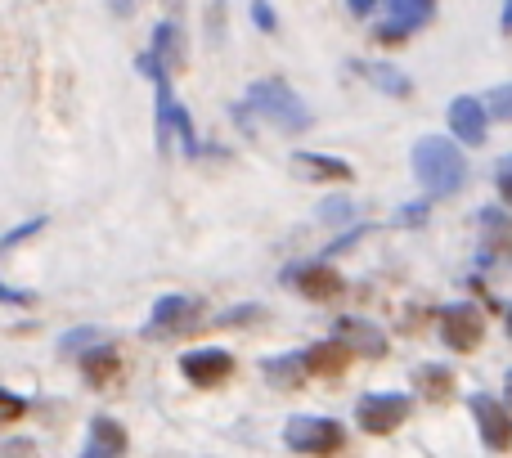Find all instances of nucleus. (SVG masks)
<instances>
[{
    "instance_id": "f257e3e1",
    "label": "nucleus",
    "mask_w": 512,
    "mask_h": 458,
    "mask_svg": "<svg viewBox=\"0 0 512 458\" xmlns=\"http://www.w3.org/2000/svg\"><path fill=\"white\" fill-rule=\"evenodd\" d=\"M409 167H414V180L423 185V194L436 198V203L463 194V185H468V158L450 135H423L409 153Z\"/></svg>"
},
{
    "instance_id": "f03ea898",
    "label": "nucleus",
    "mask_w": 512,
    "mask_h": 458,
    "mask_svg": "<svg viewBox=\"0 0 512 458\" xmlns=\"http://www.w3.org/2000/svg\"><path fill=\"white\" fill-rule=\"evenodd\" d=\"M243 104H248L261 122L279 126V131H288V135H301V131L315 126V113L306 108V99H301L297 90H292L288 81H279V77L252 81V86L243 90Z\"/></svg>"
},
{
    "instance_id": "7ed1b4c3",
    "label": "nucleus",
    "mask_w": 512,
    "mask_h": 458,
    "mask_svg": "<svg viewBox=\"0 0 512 458\" xmlns=\"http://www.w3.org/2000/svg\"><path fill=\"white\" fill-rule=\"evenodd\" d=\"M194 324H203V301L185 297V292H167V297L153 301V310H149L140 333L149 337V342H167V337L189 333Z\"/></svg>"
},
{
    "instance_id": "20e7f679",
    "label": "nucleus",
    "mask_w": 512,
    "mask_h": 458,
    "mask_svg": "<svg viewBox=\"0 0 512 458\" xmlns=\"http://www.w3.org/2000/svg\"><path fill=\"white\" fill-rule=\"evenodd\" d=\"M283 445H288L292 454H337L346 445V432H342V423H333V418L297 414L283 423Z\"/></svg>"
},
{
    "instance_id": "39448f33",
    "label": "nucleus",
    "mask_w": 512,
    "mask_h": 458,
    "mask_svg": "<svg viewBox=\"0 0 512 458\" xmlns=\"http://www.w3.org/2000/svg\"><path fill=\"white\" fill-rule=\"evenodd\" d=\"M409 414H414V396L405 391H373V396L355 400V418L369 436H391Z\"/></svg>"
},
{
    "instance_id": "423d86ee",
    "label": "nucleus",
    "mask_w": 512,
    "mask_h": 458,
    "mask_svg": "<svg viewBox=\"0 0 512 458\" xmlns=\"http://www.w3.org/2000/svg\"><path fill=\"white\" fill-rule=\"evenodd\" d=\"M468 409H472V418H477V432H481V445H486V450H495V454L512 450V414H508L504 400L490 396V391H472Z\"/></svg>"
},
{
    "instance_id": "0eeeda50",
    "label": "nucleus",
    "mask_w": 512,
    "mask_h": 458,
    "mask_svg": "<svg viewBox=\"0 0 512 458\" xmlns=\"http://www.w3.org/2000/svg\"><path fill=\"white\" fill-rule=\"evenodd\" d=\"M283 283H292V288L301 292V297L310 301H333L346 292V279L328 265V256H319V261H306V265H288L283 270Z\"/></svg>"
},
{
    "instance_id": "6e6552de",
    "label": "nucleus",
    "mask_w": 512,
    "mask_h": 458,
    "mask_svg": "<svg viewBox=\"0 0 512 458\" xmlns=\"http://www.w3.org/2000/svg\"><path fill=\"white\" fill-rule=\"evenodd\" d=\"M486 337V315L477 306H445L441 310V342L459 355H472Z\"/></svg>"
},
{
    "instance_id": "1a4fd4ad",
    "label": "nucleus",
    "mask_w": 512,
    "mask_h": 458,
    "mask_svg": "<svg viewBox=\"0 0 512 458\" xmlns=\"http://www.w3.org/2000/svg\"><path fill=\"white\" fill-rule=\"evenodd\" d=\"M180 373H185L194 387H221L234 373V355L221 351V346H198V351L180 355Z\"/></svg>"
},
{
    "instance_id": "9d476101",
    "label": "nucleus",
    "mask_w": 512,
    "mask_h": 458,
    "mask_svg": "<svg viewBox=\"0 0 512 458\" xmlns=\"http://www.w3.org/2000/svg\"><path fill=\"white\" fill-rule=\"evenodd\" d=\"M486 126H490V104H481L477 95H459L450 104V131L454 140H463L468 149H481L486 144Z\"/></svg>"
},
{
    "instance_id": "9b49d317",
    "label": "nucleus",
    "mask_w": 512,
    "mask_h": 458,
    "mask_svg": "<svg viewBox=\"0 0 512 458\" xmlns=\"http://www.w3.org/2000/svg\"><path fill=\"white\" fill-rule=\"evenodd\" d=\"M477 225H481L477 265H499L512 252V216L504 212V207H481Z\"/></svg>"
},
{
    "instance_id": "f8f14e48",
    "label": "nucleus",
    "mask_w": 512,
    "mask_h": 458,
    "mask_svg": "<svg viewBox=\"0 0 512 458\" xmlns=\"http://www.w3.org/2000/svg\"><path fill=\"white\" fill-rule=\"evenodd\" d=\"M436 0H391L387 9V27H378V41H405L409 32H418L423 23H432Z\"/></svg>"
},
{
    "instance_id": "ddd939ff",
    "label": "nucleus",
    "mask_w": 512,
    "mask_h": 458,
    "mask_svg": "<svg viewBox=\"0 0 512 458\" xmlns=\"http://www.w3.org/2000/svg\"><path fill=\"white\" fill-rule=\"evenodd\" d=\"M333 337H342L355 355H369V360H382V355H387V333H382L373 319H364V315H342Z\"/></svg>"
},
{
    "instance_id": "4468645a",
    "label": "nucleus",
    "mask_w": 512,
    "mask_h": 458,
    "mask_svg": "<svg viewBox=\"0 0 512 458\" xmlns=\"http://www.w3.org/2000/svg\"><path fill=\"white\" fill-rule=\"evenodd\" d=\"M126 427L108 414H95L90 418V432L81 441V458H113V454H126Z\"/></svg>"
},
{
    "instance_id": "2eb2a0df",
    "label": "nucleus",
    "mask_w": 512,
    "mask_h": 458,
    "mask_svg": "<svg viewBox=\"0 0 512 458\" xmlns=\"http://www.w3.org/2000/svg\"><path fill=\"white\" fill-rule=\"evenodd\" d=\"M301 180H324V185H346L355 180V167L346 158H328V153H292L288 162Z\"/></svg>"
},
{
    "instance_id": "dca6fc26",
    "label": "nucleus",
    "mask_w": 512,
    "mask_h": 458,
    "mask_svg": "<svg viewBox=\"0 0 512 458\" xmlns=\"http://www.w3.org/2000/svg\"><path fill=\"white\" fill-rule=\"evenodd\" d=\"M351 72H355V77H364L369 86H378L382 95H391V99H409V95H414L409 72H400L396 63H360V59H355Z\"/></svg>"
},
{
    "instance_id": "f3484780",
    "label": "nucleus",
    "mask_w": 512,
    "mask_h": 458,
    "mask_svg": "<svg viewBox=\"0 0 512 458\" xmlns=\"http://www.w3.org/2000/svg\"><path fill=\"white\" fill-rule=\"evenodd\" d=\"M351 346L342 337L333 342H319V346H306V364H310V378H342L346 364H351Z\"/></svg>"
},
{
    "instance_id": "a211bd4d",
    "label": "nucleus",
    "mask_w": 512,
    "mask_h": 458,
    "mask_svg": "<svg viewBox=\"0 0 512 458\" xmlns=\"http://www.w3.org/2000/svg\"><path fill=\"white\" fill-rule=\"evenodd\" d=\"M265 382L270 387H301V382L310 378V364H306V351H292V355H270V360L261 364Z\"/></svg>"
},
{
    "instance_id": "6ab92c4d",
    "label": "nucleus",
    "mask_w": 512,
    "mask_h": 458,
    "mask_svg": "<svg viewBox=\"0 0 512 458\" xmlns=\"http://www.w3.org/2000/svg\"><path fill=\"white\" fill-rule=\"evenodd\" d=\"M77 360H81V378H86L90 387H104V382L117 373V351H113V342H108V337L90 346L86 355H77Z\"/></svg>"
},
{
    "instance_id": "aec40b11",
    "label": "nucleus",
    "mask_w": 512,
    "mask_h": 458,
    "mask_svg": "<svg viewBox=\"0 0 512 458\" xmlns=\"http://www.w3.org/2000/svg\"><path fill=\"white\" fill-rule=\"evenodd\" d=\"M414 382H418V391H423L432 405H445L450 391H454V373L445 369V364H423V369H414Z\"/></svg>"
},
{
    "instance_id": "412c9836",
    "label": "nucleus",
    "mask_w": 512,
    "mask_h": 458,
    "mask_svg": "<svg viewBox=\"0 0 512 458\" xmlns=\"http://www.w3.org/2000/svg\"><path fill=\"white\" fill-rule=\"evenodd\" d=\"M153 50H158L171 68H180V59H185V36H180L176 18H162V23L153 27Z\"/></svg>"
},
{
    "instance_id": "4be33fe9",
    "label": "nucleus",
    "mask_w": 512,
    "mask_h": 458,
    "mask_svg": "<svg viewBox=\"0 0 512 458\" xmlns=\"http://www.w3.org/2000/svg\"><path fill=\"white\" fill-rule=\"evenodd\" d=\"M95 342H104V328H95V324L68 328V333H59V355H63V360H72V355H86Z\"/></svg>"
},
{
    "instance_id": "5701e85b",
    "label": "nucleus",
    "mask_w": 512,
    "mask_h": 458,
    "mask_svg": "<svg viewBox=\"0 0 512 458\" xmlns=\"http://www.w3.org/2000/svg\"><path fill=\"white\" fill-rule=\"evenodd\" d=\"M315 216L324 225H346L355 216V203H346V198H324V203L315 207Z\"/></svg>"
},
{
    "instance_id": "b1692460",
    "label": "nucleus",
    "mask_w": 512,
    "mask_h": 458,
    "mask_svg": "<svg viewBox=\"0 0 512 458\" xmlns=\"http://www.w3.org/2000/svg\"><path fill=\"white\" fill-rule=\"evenodd\" d=\"M41 229H45V216H32V221H23V225H14V229H9V234L5 238H0V252H14V247H23L27 243V238H32V234H41Z\"/></svg>"
},
{
    "instance_id": "393cba45",
    "label": "nucleus",
    "mask_w": 512,
    "mask_h": 458,
    "mask_svg": "<svg viewBox=\"0 0 512 458\" xmlns=\"http://www.w3.org/2000/svg\"><path fill=\"white\" fill-rule=\"evenodd\" d=\"M373 229H378V225H369V221H364V225H355V229H346V234H342V238H333V243H328V247H324V256H328V261H333V256L351 252V247H355V243H360V238H369V234H373Z\"/></svg>"
},
{
    "instance_id": "a878e982",
    "label": "nucleus",
    "mask_w": 512,
    "mask_h": 458,
    "mask_svg": "<svg viewBox=\"0 0 512 458\" xmlns=\"http://www.w3.org/2000/svg\"><path fill=\"white\" fill-rule=\"evenodd\" d=\"M486 104H490V117H495V122H512V81L499 90H490Z\"/></svg>"
},
{
    "instance_id": "bb28decb",
    "label": "nucleus",
    "mask_w": 512,
    "mask_h": 458,
    "mask_svg": "<svg viewBox=\"0 0 512 458\" xmlns=\"http://www.w3.org/2000/svg\"><path fill=\"white\" fill-rule=\"evenodd\" d=\"M248 9H252V23L261 27L265 36H274V32H279V14H274V5H270V0H252Z\"/></svg>"
},
{
    "instance_id": "cd10ccee",
    "label": "nucleus",
    "mask_w": 512,
    "mask_h": 458,
    "mask_svg": "<svg viewBox=\"0 0 512 458\" xmlns=\"http://www.w3.org/2000/svg\"><path fill=\"white\" fill-rule=\"evenodd\" d=\"M432 203H436V198H423V203L400 207L396 221H391V225H423V221H427V212H432Z\"/></svg>"
},
{
    "instance_id": "c85d7f7f",
    "label": "nucleus",
    "mask_w": 512,
    "mask_h": 458,
    "mask_svg": "<svg viewBox=\"0 0 512 458\" xmlns=\"http://www.w3.org/2000/svg\"><path fill=\"white\" fill-rule=\"evenodd\" d=\"M495 189L504 194V203H512V153L495 162Z\"/></svg>"
},
{
    "instance_id": "c756f323",
    "label": "nucleus",
    "mask_w": 512,
    "mask_h": 458,
    "mask_svg": "<svg viewBox=\"0 0 512 458\" xmlns=\"http://www.w3.org/2000/svg\"><path fill=\"white\" fill-rule=\"evenodd\" d=\"M23 409H27L23 396H14V391H5V396H0V414H5V423H18V418H23Z\"/></svg>"
},
{
    "instance_id": "7c9ffc66",
    "label": "nucleus",
    "mask_w": 512,
    "mask_h": 458,
    "mask_svg": "<svg viewBox=\"0 0 512 458\" xmlns=\"http://www.w3.org/2000/svg\"><path fill=\"white\" fill-rule=\"evenodd\" d=\"M248 319H261V306H234L230 315H216V324H248Z\"/></svg>"
},
{
    "instance_id": "2f4dec72",
    "label": "nucleus",
    "mask_w": 512,
    "mask_h": 458,
    "mask_svg": "<svg viewBox=\"0 0 512 458\" xmlns=\"http://www.w3.org/2000/svg\"><path fill=\"white\" fill-rule=\"evenodd\" d=\"M0 301H5V306H27V301H36V297H32V292H18V288H9V283H5V288H0Z\"/></svg>"
},
{
    "instance_id": "473e14b6",
    "label": "nucleus",
    "mask_w": 512,
    "mask_h": 458,
    "mask_svg": "<svg viewBox=\"0 0 512 458\" xmlns=\"http://www.w3.org/2000/svg\"><path fill=\"white\" fill-rule=\"evenodd\" d=\"M104 5H108V14L113 18H131L135 14V0H104Z\"/></svg>"
},
{
    "instance_id": "72a5a7b5",
    "label": "nucleus",
    "mask_w": 512,
    "mask_h": 458,
    "mask_svg": "<svg viewBox=\"0 0 512 458\" xmlns=\"http://www.w3.org/2000/svg\"><path fill=\"white\" fill-rule=\"evenodd\" d=\"M373 5H378V0H346V9H351L355 18H369V14H373Z\"/></svg>"
},
{
    "instance_id": "f704fd0d",
    "label": "nucleus",
    "mask_w": 512,
    "mask_h": 458,
    "mask_svg": "<svg viewBox=\"0 0 512 458\" xmlns=\"http://www.w3.org/2000/svg\"><path fill=\"white\" fill-rule=\"evenodd\" d=\"M499 27H504V32H512V0H504V14H499Z\"/></svg>"
},
{
    "instance_id": "c9c22d12",
    "label": "nucleus",
    "mask_w": 512,
    "mask_h": 458,
    "mask_svg": "<svg viewBox=\"0 0 512 458\" xmlns=\"http://www.w3.org/2000/svg\"><path fill=\"white\" fill-rule=\"evenodd\" d=\"M508 400H512V373H508Z\"/></svg>"
},
{
    "instance_id": "e433bc0d",
    "label": "nucleus",
    "mask_w": 512,
    "mask_h": 458,
    "mask_svg": "<svg viewBox=\"0 0 512 458\" xmlns=\"http://www.w3.org/2000/svg\"><path fill=\"white\" fill-rule=\"evenodd\" d=\"M508 333H512V315H508Z\"/></svg>"
}]
</instances>
